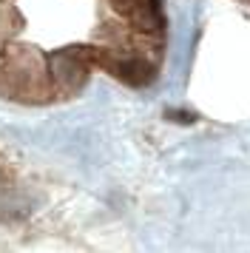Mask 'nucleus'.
Wrapping results in <instances>:
<instances>
[{
	"instance_id": "nucleus-1",
	"label": "nucleus",
	"mask_w": 250,
	"mask_h": 253,
	"mask_svg": "<svg viewBox=\"0 0 250 253\" xmlns=\"http://www.w3.org/2000/svg\"><path fill=\"white\" fill-rule=\"evenodd\" d=\"M48 74L51 80L63 88V91H80L85 80H88V63L83 60L77 46L63 48V51H51L48 54Z\"/></svg>"
},
{
	"instance_id": "nucleus-2",
	"label": "nucleus",
	"mask_w": 250,
	"mask_h": 253,
	"mask_svg": "<svg viewBox=\"0 0 250 253\" xmlns=\"http://www.w3.org/2000/svg\"><path fill=\"white\" fill-rule=\"evenodd\" d=\"M111 6L139 32L162 35V29H165V14H162L159 0H111Z\"/></svg>"
},
{
	"instance_id": "nucleus-3",
	"label": "nucleus",
	"mask_w": 250,
	"mask_h": 253,
	"mask_svg": "<svg viewBox=\"0 0 250 253\" xmlns=\"http://www.w3.org/2000/svg\"><path fill=\"white\" fill-rule=\"evenodd\" d=\"M105 71H111L117 80L128 83V85H136V88L154 83V77H157V69L142 57H111Z\"/></svg>"
},
{
	"instance_id": "nucleus-4",
	"label": "nucleus",
	"mask_w": 250,
	"mask_h": 253,
	"mask_svg": "<svg viewBox=\"0 0 250 253\" xmlns=\"http://www.w3.org/2000/svg\"><path fill=\"white\" fill-rule=\"evenodd\" d=\"M168 117L173 120V123H193V114H188V111H168Z\"/></svg>"
}]
</instances>
